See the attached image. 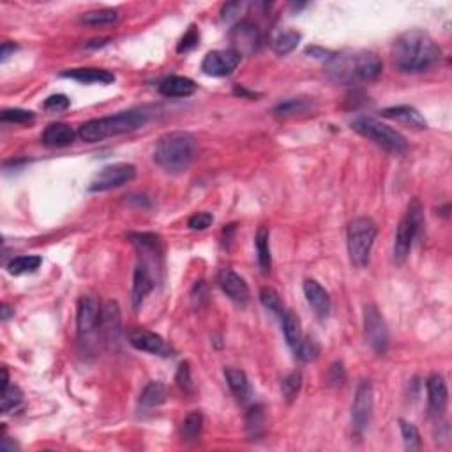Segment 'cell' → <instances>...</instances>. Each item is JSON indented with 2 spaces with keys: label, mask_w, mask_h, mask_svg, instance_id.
<instances>
[{
  "label": "cell",
  "mask_w": 452,
  "mask_h": 452,
  "mask_svg": "<svg viewBox=\"0 0 452 452\" xmlns=\"http://www.w3.org/2000/svg\"><path fill=\"white\" fill-rule=\"evenodd\" d=\"M441 50L433 37L420 29L401 34L392 46V60L405 72H422L438 64Z\"/></svg>",
  "instance_id": "obj_1"
},
{
  "label": "cell",
  "mask_w": 452,
  "mask_h": 452,
  "mask_svg": "<svg viewBox=\"0 0 452 452\" xmlns=\"http://www.w3.org/2000/svg\"><path fill=\"white\" fill-rule=\"evenodd\" d=\"M327 64V72L340 84L371 82L380 77L382 60L371 51H341L332 53Z\"/></svg>",
  "instance_id": "obj_2"
},
{
  "label": "cell",
  "mask_w": 452,
  "mask_h": 452,
  "mask_svg": "<svg viewBox=\"0 0 452 452\" xmlns=\"http://www.w3.org/2000/svg\"><path fill=\"white\" fill-rule=\"evenodd\" d=\"M147 120L148 113L145 110H127V112H120L112 117L87 120L78 129V136L84 141H89V143H98L105 138L140 129Z\"/></svg>",
  "instance_id": "obj_3"
},
{
  "label": "cell",
  "mask_w": 452,
  "mask_h": 452,
  "mask_svg": "<svg viewBox=\"0 0 452 452\" xmlns=\"http://www.w3.org/2000/svg\"><path fill=\"white\" fill-rule=\"evenodd\" d=\"M198 143L195 136L184 131H175L168 133L157 141L156 153H154V161L160 164L163 170L170 174H179L184 172L195 160Z\"/></svg>",
  "instance_id": "obj_4"
},
{
  "label": "cell",
  "mask_w": 452,
  "mask_h": 452,
  "mask_svg": "<svg viewBox=\"0 0 452 452\" xmlns=\"http://www.w3.org/2000/svg\"><path fill=\"white\" fill-rule=\"evenodd\" d=\"M376 235H378V226L371 217L361 216L350 221L347 232V244L350 261L355 267L362 269L368 265Z\"/></svg>",
  "instance_id": "obj_5"
},
{
  "label": "cell",
  "mask_w": 452,
  "mask_h": 452,
  "mask_svg": "<svg viewBox=\"0 0 452 452\" xmlns=\"http://www.w3.org/2000/svg\"><path fill=\"white\" fill-rule=\"evenodd\" d=\"M351 127L359 134L369 138L376 145H380L387 153L403 154L408 148V141H406V138L399 131L392 129L391 126L380 122V120L371 119V117H357L351 122Z\"/></svg>",
  "instance_id": "obj_6"
},
{
  "label": "cell",
  "mask_w": 452,
  "mask_h": 452,
  "mask_svg": "<svg viewBox=\"0 0 452 452\" xmlns=\"http://www.w3.org/2000/svg\"><path fill=\"white\" fill-rule=\"evenodd\" d=\"M424 224V209L422 203L419 198H413L412 202L406 207L405 216L401 217L396 232L394 240V260L398 264H403L406 260V257L410 254V250L413 246V240L417 239V235L420 233V228Z\"/></svg>",
  "instance_id": "obj_7"
},
{
  "label": "cell",
  "mask_w": 452,
  "mask_h": 452,
  "mask_svg": "<svg viewBox=\"0 0 452 452\" xmlns=\"http://www.w3.org/2000/svg\"><path fill=\"white\" fill-rule=\"evenodd\" d=\"M364 336L375 354L384 355L389 348V329L375 304L364 306Z\"/></svg>",
  "instance_id": "obj_8"
},
{
  "label": "cell",
  "mask_w": 452,
  "mask_h": 452,
  "mask_svg": "<svg viewBox=\"0 0 452 452\" xmlns=\"http://www.w3.org/2000/svg\"><path fill=\"white\" fill-rule=\"evenodd\" d=\"M136 177V167L129 163H115L108 164L103 168L94 179H92L89 191L92 193H103L110 191V189L120 188V186L127 184Z\"/></svg>",
  "instance_id": "obj_9"
},
{
  "label": "cell",
  "mask_w": 452,
  "mask_h": 452,
  "mask_svg": "<svg viewBox=\"0 0 452 452\" xmlns=\"http://www.w3.org/2000/svg\"><path fill=\"white\" fill-rule=\"evenodd\" d=\"M101 308L96 297L82 295L77 308V329L80 341H89L99 329Z\"/></svg>",
  "instance_id": "obj_10"
},
{
  "label": "cell",
  "mask_w": 452,
  "mask_h": 452,
  "mask_svg": "<svg viewBox=\"0 0 452 452\" xmlns=\"http://www.w3.org/2000/svg\"><path fill=\"white\" fill-rule=\"evenodd\" d=\"M240 55L237 51L230 50H214L205 55L202 62V71L209 77L223 78L230 77L240 64Z\"/></svg>",
  "instance_id": "obj_11"
},
{
  "label": "cell",
  "mask_w": 452,
  "mask_h": 452,
  "mask_svg": "<svg viewBox=\"0 0 452 452\" xmlns=\"http://www.w3.org/2000/svg\"><path fill=\"white\" fill-rule=\"evenodd\" d=\"M373 405H375V399H373L371 382L362 380L355 391V399L351 405V422L357 433H362L371 422Z\"/></svg>",
  "instance_id": "obj_12"
},
{
  "label": "cell",
  "mask_w": 452,
  "mask_h": 452,
  "mask_svg": "<svg viewBox=\"0 0 452 452\" xmlns=\"http://www.w3.org/2000/svg\"><path fill=\"white\" fill-rule=\"evenodd\" d=\"M230 41H232V50L244 57L260 48L261 37L257 25L250 22H240L230 30Z\"/></svg>",
  "instance_id": "obj_13"
},
{
  "label": "cell",
  "mask_w": 452,
  "mask_h": 452,
  "mask_svg": "<svg viewBox=\"0 0 452 452\" xmlns=\"http://www.w3.org/2000/svg\"><path fill=\"white\" fill-rule=\"evenodd\" d=\"M217 283H219L221 290L226 293V297H230L237 304H246L250 300V286L244 281V278H240L232 269H221L217 274Z\"/></svg>",
  "instance_id": "obj_14"
},
{
  "label": "cell",
  "mask_w": 452,
  "mask_h": 452,
  "mask_svg": "<svg viewBox=\"0 0 452 452\" xmlns=\"http://www.w3.org/2000/svg\"><path fill=\"white\" fill-rule=\"evenodd\" d=\"M129 343L133 344L136 350L145 351V354L163 355V357L172 355V348L168 347L167 341H164L160 334L150 332V330H145V329L131 330Z\"/></svg>",
  "instance_id": "obj_15"
},
{
  "label": "cell",
  "mask_w": 452,
  "mask_h": 452,
  "mask_svg": "<svg viewBox=\"0 0 452 452\" xmlns=\"http://www.w3.org/2000/svg\"><path fill=\"white\" fill-rule=\"evenodd\" d=\"M154 285V276H153V269L147 261H140L134 269V276H133V290H131V302H133V308L140 309L141 304H143L145 297L148 293L153 292Z\"/></svg>",
  "instance_id": "obj_16"
},
{
  "label": "cell",
  "mask_w": 452,
  "mask_h": 452,
  "mask_svg": "<svg viewBox=\"0 0 452 452\" xmlns=\"http://www.w3.org/2000/svg\"><path fill=\"white\" fill-rule=\"evenodd\" d=\"M105 341H115L120 336V308L115 300H108L101 308V316H99V329Z\"/></svg>",
  "instance_id": "obj_17"
},
{
  "label": "cell",
  "mask_w": 452,
  "mask_h": 452,
  "mask_svg": "<svg viewBox=\"0 0 452 452\" xmlns=\"http://www.w3.org/2000/svg\"><path fill=\"white\" fill-rule=\"evenodd\" d=\"M304 295L308 299L309 306L320 318H327L330 313V297L327 290L315 279L304 281Z\"/></svg>",
  "instance_id": "obj_18"
},
{
  "label": "cell",
  "mask_w": 452,
  "mask_h": 452,
  "mask_svg": "<svg viewBox=\"0 0 452 452\" xmlns=\"http://www.w3.org/2000/svg\"><path fill=\"white\" fill-rule=\"evenodd\" d=\"M426 389H427V403H430V410L437 415H440L441 412L447 406V398H448V391H447V384H445V378L438 373L431 375L426 382Z\"/></svg>",
  "instance_id": "obj_19"
},
{
  "label": "cell",
  "mask_w": 452,
  "mask_h": 452,
  "mask_svg": "<svg viewBox=\"0 0 452 452\" xmlns=\"http://www.w3.org/2000/svg\"><path fill=\"white\" fill-rule=\"evenodd\" d=\"M382 117L385 119L398 120V122L406 124V126L413 127V129H426L427 122L422 115L419 113V110H415L413 106L403 105V106H391V108L382 110Z\"/></svg>",
  "instance_id": "obj_20"
},
{
  "label": "cell",
  "mask_w": 452,
  "mask_h": 452,
  "mask_svg": "<svg viewBox=\"0 0 452 452\" xmlns=\"http://www.w3.org/2000/svg\"><path fill=\"white\" fill-rule=\"evenodd\" d=\"M62 77L77 80L80 84H112L115 82V75L106 69L98 67H82V69H69V71L62 72Z\"/></svg>",
  "instance_id": "obj_21"
},
{
  "label": "cell",
  "mask_w": 452,
  "mask_h": 452,
  "mask_svg": "<svg viewBox=\"0 0 452 452\" xmlns=\"http://www.w3.org/2000/svg\"><path fill=\"white\" fill-rule=\"evenodd\" d=\"M164 98H188L196 92V84L188 77H168L160 84Z\"/></svg>",
  "instance_id": "obj_22"
},
{
  "label": "cell",
  "mask_w": 452,
  "mask_h": 452,
  "mask_svg": "<svg viewBox=\"0 0 452 452\" xmlns=\"http://www.w3.org/2000/svg\"><path fill=\"white\" fill-rule=\"evenodd\" d=\"M75 138H77V133L65 122L50 124L43 133V141L48 147H67L75 141Z\"/></svg>",
  "instance_id": "obj_23"
},
{
  "label": "cell",
  "mask_w": 452,
  "mask_h": 452,
  "mask_svg": "<svg viewBox=\"0 0 452 452\" xmlns=\"http://www.w3.org/2000/svg\"><path fill=\"white\" fill-rule=\"evenodd\" d=\"M224 378L228 382V387L240 401H247L251 398V384L246 373L237 368H224Z\"/></svg>",
  "instance_id": "obj_24"
},
{
  "label": "cell",
  "mask_w": 452,
  "mask_h": 452,
  "mask_svg": "<svg viewBox=\"0 0 452 452\" xmlns=\"http://www.w3.org/2000/svg\"><path fill=\"white\" fill-rule=\"evenodd\" d=\"M167 401V387L161 382H148L140 394V408L148 412Z\"/></svg>",
  "instance_id": "obj_25"
},
{
  "label": "cell",
  "mask_w": 452,
  "mask_h": 452,
  "mask_svg": "<svg viewBox=\"0 0 452 452\" xmlns=\"http://www.w3.org/2000/svg\"><path fill=\"white\" fill-rule=\"evenodd\" d=\"M257 254H258V265H260L261 274L267 276L272 269V254H271V232L267 226H260L257 232Z\"/></svg>",
  "instance_id": "obj_26"
},
{
  "label": "cell",
  "mask_w": 452,
  "mask_h": 452,
  "mask_svg": "<svg viewBox=\"0 0 452 452\" xmlns=\"http://www.w3.org/2000/svg\"><path fill=\"white\" fill-rule=\"evenodd\" d=\"M313 101L308 98H292L286 101L279 103L278 106H274L272 112L279 117H293V115H304V113L311 112Z\"/></svg>",
  "instance_id": "obj_27"
},
{
  "label": "cell",
  "mask_w": 452,
  "mask_h": 452,
  "mask_svg": "<svg viewBox=\"0 0 452 452\" xmlns=\"http://www.w3.org/2000/svg\"><path fill=\"white\" fill-rule=\"evenodd\" d=\"M281 322H283V332H285L286 343L295 350V347L300 343V340H302V327H300L299 316H297L293 311H288V309H286L285 315L281 316Z\"/></svg>",
  "instance_id": "obj_28"
},
{
  "label": "cell",
  "mask_w": 452,
  "mask_h": 452,
  "mask_svg": "<svg viewBox=\"0 0 452 452\" xmlns=\"http://www.w3.org/2000/svg\"><path fill=\"white\" fill-rule=\"evenodd\" d=\"M300 39H302V36L297 30H283L272 39V50L278 55H281V57H285V55L292 53L299 46Z\"/></svg>",
  "instance_id": "obj_29"
},
{
  "label": "cell",
  "mask_w": 452,
  "mask_h": 452,
  "mask_svg": "<svg viewBox=\"0 0 452 452\" xmlns=\"http://www.w3.org/2000/svg\"><path fill=\"white\" fill-rule=\"evenodd\" d=\"M41 264H43V258L37 257V254H23V257H16L9 261L8 271L13 276L29 274V272L37 271L41 267Z\"/></svg>",
  "instance_id": "obj_30"
},
{
  "label": "cell",
  "mask_w": 452,
  "mask_h": 452,
  "mask_svg": "<svg viewBox=\"0 0 452 452\" xmlns=\"http://www.w3.org/2000/svg\"><path fill=\"white\" fill-rule=\"evenodd\" d=\"M203 431V413L202 412H191L186 415L182 420L181 434L186 441H195L202 437Z\"/></svg>",
  "instance_id": "obj_31"
},
{
  "label": "cell",
  "mask_w": 452,
  "mask_h": 452,
  "mask_svg": "<svg viewBox=\"0 0 452 452\" xmlns=\"http://www.w3.org/2000/svg\"><path fill=\"white\" fill-rule=\"evenodd\" d=\"M129 239L133 240L134 246L141 250L145 254H160L161 253V237L156 233H131Z\"/></svg>",
  "instance_id": "obj_32"
},
{
  "label": "cell",
  "mask_w": 452,
  "mask_h": 452,
  "mask_svg": "<svg viewBox=\"0 0 452 452\" xmlns=\"http://www.w3.org/2000/svg\"><path fill=\"white\" fill-rule=\"evenodd\" d=\"M119 20V13L115 9H98V11H89L82 16V23L92 27L112 25Z\"/></svg>",
  "instance_id": "obj_33"
},
{
  "label": "cell",
  "mask_w": 452,
  "mask_h": 452,
  "mask_svg": "<svg viewBox=\"0 0 452 452\" xmlns=\"http://www.w3.org/2000/svg\"><path fill=\"white\" fill-rule=\"evenodd\" d=\"M260 302L264 304L265 309H269V311H272L274 315H278L279 318H281V316L286 313V308H285V304H283L281 297H279V293L276 292L274 288H269V286L261 288L260 290Z\"/></svg>",
  "instance_id": "obj_34"
},
{
  "label": "cell",
  "mask_w": 452,
  "mask_h": 452,
  "mask_svg": "<svg viewBox=\"0 0 452 452\" xmlns=\"http://www.w3.org/2000/svg\"><path fill=\"white\" fill-rule=\"evenodd\" d=\"M246 430L251 438H260L265 430V413L261 406H253L246 415Z\"/></svg>",
  "instance_id": "obj_35"
},
{
  "label": "cell",
  "mask_w": 452,
  "mask_h": 452,
  "mask_svg": "<svg viewBox=\"0 0 452 452\" xmlns=\"http://www.w3.org/2000/svg\"><path fill=\"white\" fill-rule=\"evenodd\" d=\"M399 430H401L403 441H405L406 451H419L422 447V440H420V433L417 430L415 424L408 422V420H399Z\"/></svg>",
  "instance_id": "obj_36"
},
{
  "label": "cell",
  "mask_w": 452,
  "mask_h": 452,
  "mask_svg": "<svg viewBox=\"0 0 452 452\" xmlns=\"http://www.w3.org/2000/svg\"><path fill=\"white\" fill-rule=\"evenodd\" d=\"M300 387H302V373L300 371H292L281 384V392L283 398L288 403H292L293 399L299 396Z\"/></svg>",
  "instance_id": "obj_37"
},
{
  "label": "cell",
  "mask_w": 452,
  "mask_h": 452,
  "mask_svg": "<svg viewBox=\"0 0 452 452\" xmlns=\"http://www.w3.org/2000/svg\"><path fill=\"white\" fill-rule=\"evenodd\" d=\"M320 344L316 343L315 337H302L300 343L295 347V355L302 362H311L318 357Z\"/></svg>",
  "instance_id": "obj_38"
},
{
  "label": "cell",
  "mask_w": 452,
  "mask_h": 452,
  "mask_svg": "<svg viewBox=\"0 0 452 452\" xmlns=\"http://www.w3.org/2000/svg\"><path fill=\"white\" fill-rule=\"evenodd\" d=\"M23 401V394L20 387L16 385H9L4 392H2V413H9L11 410H16Z\"/></svg>",
  "instance_id": "obj_39"
},
{
  "label": "cell",
  "mask_w": 452,
  "mask_h": 452,
  "mask_svg": "<svg viewBox=\"0 0 452 452\" xmlns=\"http://www.w3.org/2000/svg\"><path fill=\"white\" fill-rule=\"evenodd\" d=\"M175 382H177L179 389H181L184 394H193L195 392V384H193V376H191V368H189V362H182L177 369V375H175Z\"/></svg>",
  "instance_id": "obj_40"
},
{
  "label": "cell",
  "mask_w": 452,
  "mask_h": 452,
  "mask_svg": "<svg viewBox=\"0 0 452 452\" xmlns=\"http://www.w3.org/2000/svg\"><path fill=\"white\" fill-rule=\"evenodd\" d=\"M36 120V115L30 110L22 108H8L2 112V122H11V124H30Z\"/></svg>",
  "instance_id": "obj_41"
},
{
  "label": "cell",
  "mask_w": 452,
  "mask_h": 452,
  "mask_svg": "<svg viewBox=\"0 0 452 452\" xmlns=\"http://www.w3.org/2000/svg\"><path fill=\"white\" fill-rule=\"evenodd\" d=\"M198 41H200L198 29H196L195 25H191L189 27L188 32L182 36L181 43H179V46H177V51L179 53H188V51L195 50V48L198 46Z\"/></svg>",
  "instance_id": "obj_42"
},
{
  "label": "cell",
  "mask_w": 452,
  "mask_h": 452,
  "mask_svg": "<svg viewBox=\"0 0 452 452\" xmlns=\"http://www.w3.org/2000/svg\"><path fill=\"white\" fill-rule=\"evenodd\" d=\"M71 101L67 99V96L64 94H55L50 96V98L44 101L43 108L48 110V112H64V110L69 108Z\"/></svg>",
  "instance_id": "obj_43"
},
{
  "label": "cell",
  "mask_w": 452,
  "mask_h": 452,
  "mask_svg": "<svg viewBox=\"0 0 452 452\" xmlns=\"http://www.w3.org/2000/svg\"><path fill=\"white\" fill-rule=\"evenodd\" d=\"M214 221V216L209 212H198L195 214V216L189 217L188 221V226L191 230H198V232H202V230H207L212 224Z\"/></svg>",
  "instance_id": "obj_44"
},
{
  "label": "cell",
  "mask_w": 452,
  "mask_h": 452,
  "mask_svg": "<svg viewBox=\"0 0 452 452\" xmlns=\"http://www.w3.org/2000/svg\"><path fill=\"white\" fill-rule=\"evenodd\" d=\"M344 378H347V375H344L343 364L341 362H334L329 369V382L332 385H341L344 382Z\"/></svg>",
  "instance_id": "obj_45"
},
{
  "label": "cell",
  "mask_w": 452,
  "mask_h": 452,
  "mask_svg": "<svg viewBox=\"0 0 452 452\" xmlns=\"http://www.w3.org/2000/svg\"><path fill=\"white\" fill-rule=\"evenodd\" d=\"M246 8V4L244 2H230V4H226L223 8V11H221V15H223V20H232L235 18L237 15H240V11Z\"/></svg>",
  "instance_id": "obj_46"
},
{
  "label": "cell",
  "mask_w": 452,
  "mask_h": 452,
  "mask_svg": "<svg viewBox=\"0 0 452 452\" xmlns=\"http://www.w3.org/2000/svg\"><path fill=\"white\" fill-rule=\"evenodd\" d=\"M308 53H311L313 57H316V58H325V60H329V58L332 57V53H330V51L322 50V48H316V46L308 48Z\"/></svg>",
  "instance_id": "obj_47"
},
{
  "label": "cell",
  "mask_w": 452,
  "mask_h": 452,
  "mask_svg": "<svg viewBox=\"0 0 452 452\" xmlns=\"http://www.w3.org/2000/svg\"><path fill=\"white\" fill-rule=\"evenodd\" d=\"M16 44L15 43H9V41H6V43H2V53H0V57H2V62L8 60V57L11 55V51L16 50Z\"/></svg>",
  "instance_id": "obj_48"
},
{
  "label": "cell",
  "mask_w": 452,
  "mask_h": 452,
  "mask_svg": "<svg viewBox=\"0 0 452 452\" xmlns=\"http://www.w3.org/2000/svg\"><path fill=\"white\" fill-rule=\"evenodd\" d=\"M13 315H15V309H13L9 304H2V311H0V318H2V322H8Z\"/></svg>",
  "instance_id": "obj_49"
},
{
  "label": "cell",
  "mask_w": 452,
  "mask_h": 452,
  "mask_svg": "<svg viewBox=\"0 0 452 452\" xmlns=\"http://www.w3.org/2000/svg\"><path fill=\"white\" fill-rule=\"evenodd\" d=\"M9 373H8V368H2V392L6 391V389L9 387Z\"/></svg>",
  "instance_id": "obj_50"
}]
</instances>
